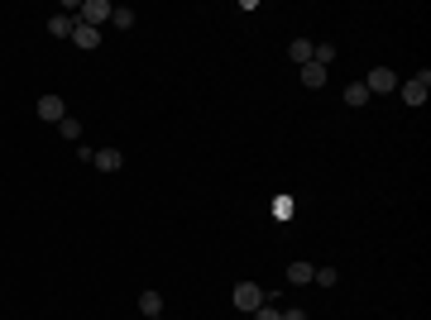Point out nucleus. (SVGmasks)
<instances>
[{"mask_svg": "<svg viewBox=\"0 0 431 320\" xmlns=\"http://www.w3.org/2000/svg\"><path fill=\"white\" fill-rule=\"evenodd\" d=\"M154 320H163V316H154Z\"/></svg>", "mask_w": 431, "mask_h": 320, "instance_id": "obj_19", "label": "nucleus"}, {"mask_svg": "<svg viewBox=\"0 0 431 320\" xmlns=\"http://www.w3.org/2000/svg\"><path fill=\"white\" fill-rule=\"evenodd\" d=\"M283 320H307V311H283Z\"/></svg>", "mask_w": 431, "mask_h": 320, "instance_id": "obj_18", "label": "nucleus"}, {"mask_svg": "<svg viewBox=\"0 0 431 320\" xmlns=\"http://www.w3.org/2000/svg\"><path fill=\"white\" fill-rule=\"evenodd\" d=\"M364 91H369V96H388V91H398V72H393V67H374V72L364 77Z\"/></svg>", "mask_w": 431, "mask_h": 320, "instance_id": "obj_4", "label": "nucleus"}, {"mask_svg": "<svg viewBox=\"0 0 431 320\" xmlns=\"http://www.w3.org/2000/svg\"><path fill=\"white\" fill-rule=\"evenodd\" d=\"M58 134H62V139H72V144H81V120H77V115H62Z\"/></svg>", "mask_w": 431, "mask_h": 320, "instance_id": "obj_13", "label": "nucleus"}, {"mask_svg": "<svg viewBox=\"0 0 431 320\" xmlns=\"http://www.w3.org/2000/svg\"><path fill=\"white\" fill-rule=\"evenodd\" d=\"M72 43H77V48H86V53H91V48H101V29H91V25H72Z\"/></svg>", "mask_w": 431, "mask_h": 320, "instance_id": "obj_6", "label": "nucleus"}, {"mask_svg": "<svg viewBox=\"0 0 431 320\" xmlns=\"http://www.w3.org/2000/svg\"><path fill=\"white\" fill-rule=\"evenodd\" d=\"M62 115H67V101L62 96H39V120H48V125H62Z\"/></svg>", "mask_w": 431, "mask_h": 320, "instance_id": "obj_5", "label": "nucleus"}, {"mask_svg": "<svg viewBox=\"0 0 431 320\" xmlns=\"http://www.w3.org/2000/svg\"><path fill=\"white\" fill-rule=\"evenodd\" d=\"M72 25H77L72 15H53V20H48V34H53V39H72Z\"/></svg>", "mask_w": 431, "mask_h": 320, "instance_id": "obj_10", "label": "nucleus"}, {"mask_svg": "<svg viewBox=\"0 0 431 320\" xmlns=\"http://www.w3.org/2000/svg\"><path fill=\"white\" fill-rule=\"evenodd\" d=\"M345 106H369V91H364V81H350V86H345Z\"/></svg>", "mask_w": 431, "mask_h": 320, "instance_id": "obj_15", "label": "nucleus"}, {"mask_svg": "<svg viewBox=\"0 0 431 320\" xmlns=\"http://www.w3.org/2000/svg\"><path fill=\"white\" fill-rule=\"evenodd\" d=\"M254 320H283V311H273V301H264V306L254 311Z\"/></svg>", "mask_w": 431, "mask_h": 320, "instance_id": "obj_17", "label": "nucleus"}, {"mask_svg": "<svg viewBox=\"0 0 431 320\" xmlns=\"http://www.w3.org/2000/svg\"><path fill=\"white\" fill-rule=\"evenodd\" d=\"M139 311H144L149 320L163 316V296H159V292H144V296H139Z\"/></svg>", "mask_w": 431, "mask_h": 320, "instance_id": "obj_12", "label": "nucleus"}, {"mask_svg": "<svg viewBox=\"0 0 431 320\" xmlns=\"http://www.w3.org/2000/svg\"><path fill=\"white\" fill-rule=\"evenodd\" d=\"M312 272H317L312 263H288V282H293V287H307V282H312Z\"/></svg>", "mask_w": 431, "mask_h": 320, "instance_id": "obj_11", "label": "nucleus"}, {"mask_svg": "<svg viewBox=\"0 0 431 320\" xmlns=\"http://www.w3.org/2000/svg\"><path fill=\"white\" fill-rule=\"evenodd\" d=\"M264 301H269V292H264L259 282H240V287H235V311H244V316H254Z\"/></svg>", "mask_w": 431, "mask_h": 320, "instance_id": "obj_2", "label": "nucleus"}, {"mask_svg": "<svg viewBox=\"0 0 431 320\" xmlns=\"http://www.w3.org/2000/svg\"><path fill=\"white\" fill-rule=\"evenodd\" d=\"M312 282H317V287H336V282H340V272H336V267H317V272H312Z\"/></svg>", "mask_w": 431, "mask_h": 320, "instance_id": "obj_16", "label": "nucleus"}, {"mask_svg": "<svg viewBox=\"0 0 431 320\" xmlns=\"http://www.w3.org/2000/svg\"><path fill=\"white\" fill-rule=\"evenodd\" d=\"M110 25L115 29H135V10H130V5H115V10H110Z\"/></svg>", "mask_w": 431, "mask_h": 320, "instance_id": "obj_14", "label": "nucleus"}, {"mask_svg": "<svg viewBox=\"0 0 431 320\" xmlns=\"http://www.w3.org/2000/svg\"><path fill=\"white\" fill-rule=\"evenodd\" d=\"M288 57H293L297 67H307V62H312V39H293V43H288Z\"/></svg>", "mask_w": 431, "mask_h": 320, "instance_id": "obj_9", "label": "nucleus"}, {"mask_svg": "<svg viewBox=\"0 0 431 320\" xmlns=\"http://www.w3.org/2000/svg\"><path fill=\"white\" fill-rule=\"evenodd\" d=\"M297 72H302V86H307V91H321L326 81H331V72L317 67V62H307V67H297Z\"/></svg>", "mask_w": 431, "mask_h": 320, "instance_id": "obj_7", "label": "nucleus"}, {"mask_svg": "<svg viewBox=\"0 0 431 320\" xmlns=\"http://www.w3.org/2000/svg\"><path fill=\"white\" fill-rule=\"evenodd\" d=\"M110 0H81L77 5V25H91V29H101V25H110Z\"/></svg>", "mask_w": 431, "mask_h": 320, "instance_id": "obj_1", "label": "nucleus"}, {"mask_svg": "<svg viewBox=\"0 0 431 320\" xmlns=\"http://www.w3.org/2000/svg\"><path fill=\"white\" fill-rule=\"evenodd\" d=\"M96 172H120L125 158H120V148H96V162H91Z\"/></svg>", "mask_w": 431, "mask_h": 320, "instance_id": "obj_8", "label": "nucleus"}, {"mask_svg": "<svg viewBox=\"0 0 431 320\" xmlns=\"http://www.w3.org/2000/svg\"><path fill=\"white\" fill-rule=\"evenodd\" d=\"M427 91H431V72H417V77L398 81V96H403L407 106H422V101H427Z\"/></svg>", "mask_w": 431, "mask_h": 320, "instance_id": "obj_3", "label": "nucleus"}]
</instances>
